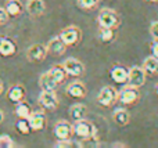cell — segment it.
Listing matches in <instances>:
<instances>
[{"label":"cell","instance_id":"obj_1","mask_svg":"<svg viewBox=\"0 0 158 148\" xmlns=\"http://www.w3.org/2000/svg\"><path fill=\"white\" fill-rule=\"evenodd\" d=\"M97 22H98V26L100 28H112V29H117L121 24V18H119V14L115 10L103 8V10L98 13Z\"/></svg>","mask_w":158,"mask_h":148},{"label":"cell","instance_id":"obj_2","mask_svg":"<svg viewBox=\"0 0 158 148\" xmlns=\"http://www.w3.org/2000/svg\"><path fill=\"white\" fill-rule=\"evenodd\" d=\"M140 98V91L139 87L135 86H125L121 89V91H118V101L123 105H133L139 101Z\"/></svg>","mask_w":158,"mask_h":148},{"label":"cell","instance_id":"obj_3","mask_svg":"<svg viewBox=\"0 0 158 148\" xmlns=\"http://www.w3.org/2000/svg\"><path fill=\"white\" fill-rule=\"evenodd\" d=\"M38 104L44 111H56L60 105V100L56 96V91H40L38 97Z\"/></svg>","mask_w":158,"mask_h":148},{"label":"cell","instance_id":"obj_4","mask_svg":"<svg viewBox=\"0 0 158 148\" xmlns=\"http://www.w3.org/2000/svg\"><path fill=\"white\" fill-rule=\"evenodd\" d=\"M60 38L64 40V43L68 47L77 46L79 42L82 40V30L81 28L75 26V25H69V26L64 28L60 32Z\"/></svg>","mask_w":158,"mask_h":148},{"label":"cell","instance_id":"obj_5","mask_svg":"<svg viewBox=\"0 0 158 148\" xmlns=\"http://www.w3.org/2000/svg\"><path fill=\"white\" fill-rule=\"evenodd\" d=\"M74 133L81 140H83V138L97 134V130H96V126L92 122L86 121V118H85V119H79L74 123Z\"/></svg>","mask_w":158,"mask_h":148},{"label":"cell","instance_id":"obj_6","mask_svg":"<svg viewBox=\"0 0 158 148\" xmlns=\"http://www.w3.org/2000/svg\"><path fill=\"white\" fill-rule=\"evenodd\" d=\"M118 101V91L112 86H104L97 96V102L104 108L112 107Z\"/></svg>","mask_w":158,"mask_h":148},{"label":"cell","instance_id":"obj_7","mask_svg":"<svg viewBox=\"0 0 158 148\" xmlns=\"http://www.w3.org/2000/svg\"><path fill=\"white\" fill-rule=\"evenodd\" d=\"M47 54V47L43 43H35L27 50V58L29 62H42Z\"/></svg>","mask_w":158,"mask_h":148},{"label":"cell","instance_id":"obj_8","mask_svg":"<svg viewBox=\"0 0 158 148\" xmlns=\"http://www.w3.org/2000/svg\"><path fill=\"white\" fill-rule=\"evenodd\" d=\"M53 133H54V137L57 140H68V138H72V136L75 134L74 125L67 121H58L54 125Z\"/></svg>","mask_w":158,"mask_h":148},{"label":"cell","instance_id":"obj_9","mask_svg":"<svg viewBox=\"0 0 158 148\" xmlns=\"http://www.w3.org/2000/svg\"><path fill=\"white\" fill-rule=\"evenodd\" d=\"M28 122H29V126L32 129V132L43 130L47 126V118H46V114H44V110L33 111L31 114V116L28 118Z\"/></svg>","mask_w":158,"mask_h":148},{"label":"cell","instance_id":"obj_10","mask_svg":"<svg viewBox=\"0 0 158 148\" xmlns=\"http://www.w3.org/2000/svg\"><path fill=\"white\" fill-rule=\"evenodd\" d=\"M146 78H147V74L143 69V66H132L129 69L128 85L135 86V87H142L146 83Z\"/></svg>","mask_w":158,"mask_h":148},{"label":"cell","instance_id":"obj_11","mask_svg":"<svg viewBox=\"0 0 158 148\" xmlns=\"http://www.w3.org/2000/svg\"><path fill=\"white\" fill-rule=\"evenodd\" d=\"M63 65L65 68L68 76L79 78L85 74V65L79 60H77V58H67L63 62Z\"/></svg>","mask_w":158,"mask_h":148},{"label":"cell","instance_id":"obj_12","mask_svg":"<svg viewBox=\"0 0 158 148\" xmlns=\"http://www.w3.org/2000/svg\"><path fill=\"white\" fill-rule=\"evenodd\" d=\"M46 47H47V51H49V54L57 55V57L63 55L64 53L67 51V49H68V46L64 43V40L60 38V35H57V36H54V38L50 39L49 43L46 44Z\"/></svg>","mask_w":158,"mask_h":148},{"label":"cell","instance_id":"obj_13","mask_svg":"<svg viewBox=\"0 0 158 148\" xmlns=\"http://www.w3.org/2000/svg\"><path fill=\"white\" fill-rule=\"evenodd\" d=\"M67 96L72 97V98H85L87 94V89L83 82L81 80H74L71 82L65 89Z\"/></svg>","mask_w":158,"mask_h":148},{"label":"cell","instance_id":"obj_14","mask_svg":"<svg viewBox=\"0 0 158 148\" xmlns=\"http://www.w3.org/2000/svg\"><path fill=\"white\" fill-rule=\"evenodd\" d=\"M17 51H18V46L13 39L7 36L0 38V55L2 57H13L17 54Z\"/></svg>","mask_w":158,"mask_h":148},{"label":"cell","instance_id":"obj_15","mask_svg":"<svg viewBox=\"0 0 158 148\" xmlns=\"http://www.w3.org/2000/svg\"><path fill=\"white\" fill-rule=\"evenodd\" d=\"M25 97H27V90H25L24 85H21V83L13 85L7 91V98L13 104H18V102L24 101Z\"/></svg>","mask_w":158,"mask_h":148},{"label":"cell","instance_id":"obj_16","mask_svg":"<svg viewBox=\"0 0 158 148\" xmlns=\"http://www.w3.org/2000/svg\"><path fill=\"white\" fill-rule=\"evenodd\" d=\"M110 76L118 85H125V83H128L129 69L122 65H114L110 69Z\"/></svg>","mask_w":158,"mask_h":148},{"label":"cell","instance_id":"obj_17","mask_svg":"<svg viewBox=\"0 0 158 148\" xmlns=\"http://www.w3.org/2000/svg\"><path fill=\"white\" fill-rule=\"evenodd\" d=\"M39 86H40V89L43 91H56L60 85L56 82V79L49 72H44V74H42L40 78H39Z\"/></svg>","mask_w":158,"mask_h":148},{"label":"cell","instance_id":"obj_18","mask_svg":"<svg viewBox=\"0 0 158 148\" xmlns=\"http://www.w3.org/2000/svg\"><path fill=\"white\" fill-rule=\"evenodd\" d=\"M25 8H27L29 15L39 17L46 10V3H44V0H28Z\"/></svg>","mask_w":158,"mask_h":148},{"label":"cell","instance_id":"obj_19","mask_svg":"<svg viewBox=\"0 0 158 148\" xmlns=\"http://www.w3.org/2000/svg\"><path fill=\"white\" fill-rule=\"evenodd\" d=\"M4 8L8 13V15L15 18V17H19L24 11V6L19 0H6L4 3Z\"/></svg>","mask_w":158,"mask_h":148},{"label":"cell","instance_id":"obj_20","mask_svg":"<svg viewBox=\"0 0 158 148\" xmlns=\"http://www.w3.org/2000/svg\"><path fill=\"white\" fill-rule=\"evenodd\" d=\"M112 119L118 126H126L131 122V114L123 108H118L112 112Z\"/></svg>","mask_w":158,"mask_h":148},{"label":"cell","instance_id":"obj_21","mask_svg":"<svg viewBox=\"0 0 158 148\" xmlns=\"http://www.w3.org/2000/svg\"><path fill=\"white\" fill-rule=\"evenodd\" d=\"M47 72H49V74L54 78L56 82H57L58 85H63V83L65 82V79L68 78V74H67V71H65V68H64L63 64H61V65L52 66V68H50Z\"/></svg>","mask_w":158,"mask_h":148},{"label":"cell","instance_id":"obj_22","mask_svg":"<svg viewBox=\"0 0 158 148\" xmlns=\"http://www.w3.org/2000/svg\"><path fill=\"white\" fill-rule=\"evenodd\" d=\"M143 69L146 71V74L150 75V76H156L158 75V58H156L154 55L147 57L143 61Z\"/></svg>","mask_w":158,"mask_h":148},{"label":"cell","instance_id":"obj_23","mask_svg":"<svg viewBox=\"0 0 158 148\" xmlns=\"http://www.w3.org/2000/svg\"><path fill=\"white\" fill-rule=\"evenodd\" d=\"M87 114V108L83 104H74L69 108V116L74 122L79 121V119H85Z\"/></svg>","mask_w":158,"mask_h":148},{"label":"cell","instance_id":"obj_24","mask_svg":"<svg viewBox=\"0 0 158 148\" xmlns=\"http://www.w3.org/2000/svg\"><path fill=\"white\" fill-rule=\"evenodd\" d=\"M14 112H15L17 118H19V119H28L33 111L31 110L29 104H28V102H25V100H24V101L15 104V110H14Z\"/></svg>","mask_w":158,"mask_h":148},{"label":"cell","instance_id":"obj_25","mask_svg":"<svg viewBox=\"0 0 158 148\" xmlns=\"http://www.w3.org/2000/svg\"><path fill=\"white\" fill-rule=\"evenodd\" d=\"M98 39L103 43H111L115 39V29H112V28H100Z\"/></svg>","mask_w":158,"mask_h":148},{"label":"cell","instance_id":"obj_26","mask_svg":"<svg viewBox=\"0 0 158 148\" xmlns=\"http://www.w3.org/2000/svg\"><path fill=\"white\" fill-rule=\"evenodd\" d=\"M82 147H87V148H97V147H100V140H98L97 134L81 140V141H79V148H82Z\"/></svg>","mask_w":158,"mask_h":148},{"label":"cell","instance_id":"obj_27","mask_svg":"<svg viewBox=\"0 0 158 148\" xmlns=\"http://www.w3.org/2000/svg\"><path fill=\"white\" fill-rule=\"evenodd\" d=\"M15 129L18 130L21 134H24V136H28L31 132H32L28 119H19L18 118V121H17V123H15Z\"/></svg>","mask_w":158,"mask_h":148},{"label":"cell","instance_id":"obj_28","mask_svg":"<svg viewBox=\"0 0 158 148\" xmlns=\"http://www.w3.org/2000/svg\"><path fill=\"white\" fill-rule=\"evenodd\" d=\"M100 3V0H78V6L82 10H93Z\"/></svg>","mask_w":158,"mask_h":148},{"label":"cell","instance_id":"obj_29","mask_svg":"<svg viewBox=\"0 0 158 148\" xmlns=\"http://www.w3.org/2000/svg\"><path fill=\"white\" fill-rule=\"evenodd\" d=\"M14 140L7 134H2L0 136V148H14Z\"/></svg>","mask_w":158,"mask_h":148},{"label":"cell","instance_id":"obj_30","mask_svg":"<svg viewBox=\"0 0 158 148\" xmlns=\"http://www.w3.org/2000/svg\"><path fill=\"white\" fill-rule=\"evenodd\" d=\"M79 148V143H74L71 138L68 140H58L56 144V148Z\"/></svg>","mask_w":158,"mask_h":148},{"label":"cell","instance_id":"obj_31","mask_svg":"<svg viewBox=\"0 0 158 148\" xmlns=\"http://www.w3.org/2000/svg\"><path fill=\"white\" fill-rule=\"evenodd\" d=\"M8 19H10V15H8V13L6 11V8L0 7V26H3V25L7 24Z\"/></svg>","mask_w":158,"mask_h":148},{"label":"cell","instance_id":"obj_32","mask_svg":"<svg viewBox=\"0 0 158 148\" xmlns=\"http://www.w3.org/2000/svg\"><path fill=\"white\" fill-rule=\"evenodd\" d=\"M150 33L154 39H158V21L153 22V24L150 25Z\"/></svg>","mask_w":158,"mask_h":148},{"label":"cell","instance_id":"obj_33","mask_svg":"<svg viewBox=\"0 0 158 148\" xmlns=\"http://www.w3.org/2000/svg\"><path fill=\"white\" fill-rule=\"evenodd\" d=\"M151 55L158 58V39H154L153 44H151Z\"/></svg>","mask_w":158,"mask_h":148},{"label":"cell","instance_id":"obj_34","mask_svg":"<svg viewBox=\"0 0 158 148\" xmlns=\"http://www.w3.org/2000/svg\"><path fill=\"white\" fill-rule=\"evenodd\" d=\"M111 147H112V148H118V147H126V146H125V144H119V143H115V144H112Z\"/></svg>","mask_w":158,"mask_h":148},{"label":"cell","instance_id":"obj_35","mask_svg":"<svg viewBox=\"0 0 158 148\" xmlns=\"http://www.w3.org/2000/svg\"><path fill=\"white\" fill-rule=\"evenodd\" d=\"M3 121H4V112H3V111L0 110V123H2Z\"/></svg>","mask_w":158,"mask_h":148},{"label":"cell","instance_id":"obj_36","mask_svg":"<svg viewBox=\"0 0 158 148\" xmlns=\"http://www.w3.org/2000/svg\"><path fill=\"white\" fill-rule=\"evenodd\" d=\"M3 94V82H2V79H0V96Z\"/></svg>","mask_w":158,"mask_h":148},{"label":"cell","instance_id":"obj_37","mask_svg":"<svg viewBox=\"0 0 158 148\" xmlns=\"http://www.w3.org/2000/svg\"><path fill=\"white\" fill-rule=\"evenodd\" d=\"M146 2H148V3H158V0H146Z\"/></svg>","mask_w":158,"mask_h":148},{"label":"cell","instance_id":"obj_38","mask_svg":"<svg viewBox=\"0 0 158 148\" xmlns=\"http://www.w3.org/2000/svg\"><path fill=\"white\" fill-rule=\"evenodd\" d=\"M156 91H157V96H158V83L156 85Z\"/></svg>","mask_w":158,"mask_h":148}]
</instances>
